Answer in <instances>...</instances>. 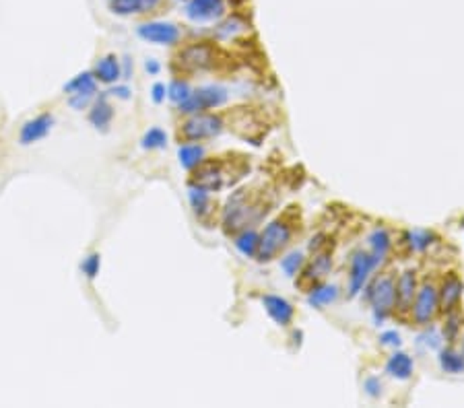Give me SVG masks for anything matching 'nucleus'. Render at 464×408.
<instances>
[{"label": "nucleus", "mask_w": 464, "mask_h": 408, "mask_svg": "<svg viewBox=\"0 0 464 408\" xmlns=\"http://www.w3.org/2000/svg\"><path fill=\"white\" fill-rule=\"evenodd\" d=\"M141 145H143V149H149V151L165 149V145H167V134H165L161 128H151V130L143 136Z\"/></svg>", "instance_id": "c85d7f7f"}, {"label": "nucleus", "mask_w": 464, "mask_h": 408, "mask_svg": "<svg viewBox=\"0 0 464 408\" xmlns=\"http://www.w3.org/2000/svg\"><path fill=\"white\" fill-rule=\"evenodd\" d=\"M163 0H110V8L116 15H145L155 11Z\"/></svg>", "instance_id": "f3484780"}, {"label": "nucleus", "mask_w": 464, "mask_h": 408, "mask_svg": "<svg viewBox=\"0 0 464 408\" xmlns=\"http://www.w3.org/2000/svg\"><path fill=\"white\" fill-rule=\"evenodd\" d=\"M262 305L266 310V314L271 315L278 326H289L295 317V308L278 295H264L262 297Z\"/></svg>", "instance_id": "2eb2a0df"}, {"label": "nucleus", "mask_w": 464, "mask_h": 408, "mask_svg": "<svg viewBox=\"0 0 464 408\" xmlns=\"http://www.w3.org/2000/svg\"><path fill=\"white\" fill-rule=\"evenodd\" d=\"M225 0H188L186 2V17L194 23H207L223 17Z\"/></svg>", "instance_id": "f8f14e48"}, {"label": "nucleus", "mask_w": 464, "mask_h": 408, "mask_svg": "<svg viewBox=\"0 0 464 408\" xmlns=\"http://www.w3.org/2000/svg\"><path fill=\"white\" fill-rule=\"evenodd\" d=\"M269 202L264 200V192H254L244 188L231 194L227 206L223 211V227L229 235H238L240 231L250 229L269 213Z\"/></svg>", "instance_id": "f257e3e1"}, {"label": "nucleus", "mask_w": 464, "mask_h": 408, "mask_svg": "<svg viewBox=\"0 0 464 408\" xmlns=\"http://www.w3.org/2000/svg\"><path fill=\"white\" fill-rule=\"evenodd\" d=\"M188 196H190V204H192L196 217L202 223H207V219L213 215V200H211L209 192L202 188H196V186H190Z\"/></svg>", "instance_id": "4be33fe9"}, {"label": "nucleus", "mask_w": 464, "mask_h": 408, "mask_svg": "<svg viewBox=\"0 0 464 408\" xmlns=\"http://www.w3.org/2000/svg\"><path fill=\"white\" fill-rule=\"evenodd\" d=\"M380 343L384 346H392V348H399L402 345L401 341V334L399 332H394V330H390V332H384L382 336H380Z\"/></svg>", "instance_id": "f704fd0d"}, {"label": "nucleus", "mask_w": 464, "mask_h": 408, "mask_svg": "<svg viewBox=\"0 0 464 408\" xmlns=\"http://www.w3.org/2000/svg\"><path fill=\"white\" fill-rule=\"evenodd\" d=\"M229 2H231L233 6H242V4H244L246 0H229Z\"/></svg>", "instance_id": "ea45409f"}, {"label": "nucleus", "mask_w": 464, "mask_h": 408, "mask_svg": "<svg viewBox=\"0 0 464 408\" xmlns=\"http://www.w3.org/2000/svg\"><path fill=\"white\" fill-rule=\"evenodd\" d=\"M380 262L373 258L371 251H355L353 258H351V270H349V283H347V291H349V297H357L366 284H368V279L373 272V268L378 266Z\"/></svg>", "instance_id": "0eeeda50"}, {"label": "nucleus", "mask_w": 464, "mask_h": 408, "mask_svg": "<svg viewBox=\"0 0 464 408\" xmlns=\"http://www.w3.org/2000/svg\"><path fill=\"white\" fill-rule=\"evenodd\" d=\"M330 268H333V258H330V254H328V251L316 254L308 266L302 268V281H299V284L309 291L311 287L320 284L328 277Z\"/></svg>", "instance_id": "ddd939ff"}, {"label": "nucleus", "mask_w": 464, "mask_h": 408, "mask_svg": "<svg viewBox=\"0 0 464 408\" xmlns=\"http://www.w3.org/2000/svg\"><path fill=\"white\" fill-rule=\"evenodd\" d=\"M368 242H370L371 254H373V258H375L378 262H382V260L386 258L388 250L392 248V239H390V235H388L386 229H375L370 235Z\"/></svg>", "instance_id": "393cba45"}, {"label": "nucleus", "mask_w": 464, "mask_h": 408, "mask_svg": "<svg viewBox=\"0 0 464 408\" xmlns=\"http://www.w3.org/2000/svg\"><path fill=\"white\" fill-rule=\"evenodd\" d=\"M295 233L293 223L285 217L275 219L264 227V231L258 235V251H256V260L258 262H271L278 258L283 251L287 250V246L291 244Z\"/></svg>", "instance_id": "7ed1b4c3"}, {"label": "nucleus", "mask_w": 464, "mask_h": 408, "mask_svg": "<svg viewBox=\"0 0 464 408\" xmlns=\"http://www.w3.org/2000/svg\"><path fill=\"white\" fill-rule=\"evenodd\" d=\"M366 299L371 305L375 322H384L397 305V279L392 275H382L373 279L366 291Z\"/></svg>", "instance_id": "20e7f679"}, {"label": "nucleus", "mask_w": 464, "mask_h": 408, "mask_svg": "<svg viewBox=\"0 0 464 408\" xmlns=\"http://www.w3.org/2000/svg\"><path fill=\"white\" fill-rule=\"evenodd\" d=\"M99 266H101V260H99V254H91L83 260L81 264V270L87 275V279H95L99 275Z\"/></svg>", "instance_id": "2f4dec72"}, {"label": "nucleus", "mask_w": 464, "mask_h": 408, "mask_svg": "<svg viewBox=\"0 0 464 408\" xmlns=\"http://www.w3.org/2000/svg\"><path fill=\"white\" fill-rule=\"evenodd\" d=\"M95 79L105 83V85H112V83H118L120 77H122V68H120V60L116 56H105L101 58L99 62L95 64V70H93Z\"/></svg>", "instance_id": "aec40b11"}, {"label": "nucleus", "mask_w": 464, "mask_h": 408, "mask_svg": "<svg viewBox=\"0 0 464 408\" xmlns=\"http://www.w3.org/2000/svg\"><path fill=\"white\" fill-rule=\"evenodd\" d=\"M415 295H417V277H415L413 270H404L399 277V281H397V305H394V310H399L401 314L411 312Z\"/></svg>", "instance_id": "4468645a"}, {"label": "nucleus", "mask_w": 464, "mask_h": 408, "mask_svg": "<svg viewBox=\"0 0 464 408\" xmlns=\"http://www.w3.org/2000/svg\"><path fill=\"white\" fill-rule=\"evenodd\" d=\"M437 310H439V299H437L435 287L425 283L421 289H417V295H415V301H413V308H411L415 324L430 326V322L435 317Z\"/></svg>", "instance_id": "1a4fd4ad"}, {"label": "nucleus", "mask_w": 464, "mask_h": 408, "mask_svg": "<svg viewBox=\"0 0 464 408\" xmlns=\"http://www.w3.org/2000/svg\"><path fill=\"white\" fill-rule=\"evenodd\" d=\"M337 297H339V287L337 284L320 283L308 291V303L311 308H318V310L330 305L333 301H337Z\"/></svg>", "instance_id": "412c9836"}, {"label": "nucleus", "mask_w": 464, "mask_h": 408, "mask_svg": "<svg viewBox=\"0 0 464 408\" xmlns=\"http://www.w3.org/2000/svg\"><path fill=\"white\" fill-rule=\"evenodd\" d=\"M421 341H425V345L430 346V348H437L439 346V336L432 332V336H430V332H425L423 336H421Z\"/></svg>", "instance_id": "e433bc0d"}, {"label": "nucleus", "mask_w": 464, "mask_h": 408, "mask_svg": "<svg viewBox=\"0 0 464 408\" xmlns=\"http://www.w3.org/2000/svg\"><path fill=\"white\" fill-rule=\"evenodd\" d=\"M439 367L444 374H464V355L456 353L454 348H444L439 353Z\"/></svg>", "instance_id": "b1692460"}, {"label": "nucleus", "mask_w": 464, "mask_h": 408, "mask_svg": "<svg viewBox=\"0 0 464 408\" xmlns=\"http://www.w3.org/2000/svg\"><path fill=\"white\" fill-rule=\"evenodd\" d=\"M413 369H415V363H413V357L402 353V350H397L388 361H386V374L394 379H401V381H406L413 377Z\"/></svg>", "instance_id": "a211bd4d"}, {"label": "nucleus", "mask_w": 464, "mask_h": 408, "mask_svg": "<svg viewBox=\"0 0 464 408\" xmlns=\"http://www.w3.org/2000/svg\"><path fill=\"white\" fill-rule=\"evenodd\" d=\"M190 93H192L190 85H188L186 81H180V79H176V81L167 87V97H169L172 101H176V103H182L184 99H188V95Z\"/></svg>", "instance_id": "7c9ffc66"}, {"label": "nucleus", "mask_w": 464, "mask_h": 408, "mask_svg": "<svg viewBox=\"0 0 464 408\" xmlns=\"http://www.w3.org/2000/svg\"><path fill=\"white\" fill-rule=\"evenodd\" d=\"M244 29H246V23L240 21L238 17H233V19H227L223 25H219V35L221 37H229L236 32H244Z\"/></svg>", "instance_id": "473e14b6"}, {"label": "nucleus", "mask_w": 464, "mask_h": 408, "mask_svg": "<svg viewBox=\"0 0 464 408\" xmlns=\"http://www.w3.org/2000/svg\"><path fill=\"white\" fill-rule=\"evenodd\" d=\"M145 68H147L149 74H157V72L161 70V64L157 62V60H147V62H145Z\"/></svg>", "instance_id": "4c0bfd02"}, {"label": "nucleus", "mask_w": 464, "mask_h": 408, "mask_svg": "<svg viewBox=\"0 0 464 408\" xmlns=\"http://www.w3.org/2000/svg\"><path fill=\"white\" fill-rule=\"evenodd\" d=\"M165 95H167L165 85H163V83H155L153 89H151V97H153L155 103H161V101L165 99Z\"/></svg>", "instance_id": "c9c22d12"}, {"label": "nucleus", "mask_w": 464, "mask_h": 408, "mask_svg": "<svg viewBox=\"0 0 464 408\" xmlns=\"http://www.w3.org/2000/svg\"><path fill=\"white\" fill-rule=\"evenodd\" d=\"M178 157H180V165L184 169L192 171L205 159V147H200V145H182L180 151H178Z\"/></svg>", "instance_id": "a878e982"}, {"label": "nucleus", "mask_w": 464, "mask_h": 408, "mask_svg": "<svg viewBox=\"0 0 464 408\" xmlns=\"http://www.w3.org/2000/svg\"><path fill=\"white\" fill-rule=\"evenodd\" d=\"M112 95H118V97H122V99H128L130 97V91L126 89V87H116L114 91H110Z\"/></svg>", "instance_id": "58836bf2"}, {"label": "nucleus", "mask_w": 464, "mask_h": 408, "mask_svg": "<svg viewBox=\"0 0 464 408\" xmlns=\"http://www.w3.org/2000/svg\"><path fill=\"white\" fill-rule=\"evenodd\" d=\"M363 390H366L368 396L378 398V396L382 394V381H380V377H368V379L363 381Z\"/></svg>", "instance_id": "72a5a7b5"}, {"label": "nucleus", "mask_w": 464, "mask_h": 408, "mask_svg": "<svg viewBox=\"0 0 464 408\" xmlns=\"http://www.w3.org/2000/svg\"><path fill=\"white\" fill-rule=\"evenodd\" d=\"M217 52L211 44H190L178 54V64L186 72H196V70H207L215 64Z\"/></svg>", "instance_id": "6e6552de"}, {"label": "nucleus", "mask_w": 464, "mask_h": 408, "mask_svg": "<svg viewBox=\"0 0 464 408\" xmlns=\"http://www.w3.org/2000/svg\"><path fill=\"white\" fill-rule=\"evenodd\" d=\"M432 239L433 235L430 231H413V233H408V246H411V250L415 251L430 250V246L433 244Z\"/></svg>", "instance_id": "c756f323"}, {"label": "nucleus", "mask_w": 464, "mask_h": 408, "mask_svg": "<svg viewBox=\"0 0 464 408\" xmlns=\"http://www.w3.org/2000/svg\"><path fill=\"white\" fill-rule=\"evenodd\" d=\"M236 248L242 251L247 258H256V251H258V233L252 231V229H244L238 233L236 237Z\"/></svg>", "instance_id": "bb28decb"}, {"label": "nucleus", "mask_w": 464, "mask_h": 408, "mask_svg": "<svg viewBox=\"0 0 464 408\" xmlns=\"http://www.w3.org/2000/svg\"><path fill=\"white\" fill-rule=\"evenodd\" d=\"M304 254L302 251H291V254H287V256H283L281 258V270L289 277V279H293V277H297L299 272H302V268H304Z\"/></svg>", "instance_id": "cd10ccee"}, {"label": "nucleus", "mask_w": 464, "mask_h": 408, "mask_svg": "<svg viewBox=\"0 0 464 408\" xmlns=\"http://www.w3.org/2000/svg\"><path fill=\"white\" fill-rule=\"evenodd\" d=\"M136 33L141 39L149 44H159V46H174L180 41V27L167 21H149L136 27Z\"/></svg>", "instance_id": "9d476101"}, {"label": "nucleus", "mask_w": 464, "mask_h": 408, "mask_svg": "<svg viewBox=\"0 0 464 408\" xmlns=\"http://www.w3.org/2000/svg\"><path fill=\"white\" fill-rule=\"evenodd\" d=\"M64 91L70 93V97H68L70 107H75V110H83V107L91 101V97L95 95V91H97L95 74H93V72H83V74L75 77L68 85H64Z\"/></svg>", "instance_id": "9b49d317"}, {"label": "nucleus", "mask_w": 464, "mask_h": 408, "mask_svg": "<svg viewBox=\"0 0 464 408\" xmlns=\"http://www.w3.org/2000/svg\"><path fill=\"white\" fill-rule=\"evenodd\" d=\"M223 130H225L223 118L215 114H194L190 120H186L180 126V138H184L186 143H196V140L215 138Z\"/></svg>", "instance_id": "39448f33"}, {"label": "nucleus", "mask_w": 464, "mask_h": 408, "mask_svg": "<svg viewBox=\"0 0 464 408\" xmlns=\"http://www.w3.org/2000/svg\"><path fill=\"white\" fill-rule=\"evenodd\" d=\"M52 124H54V118L50 114H41L33 120H27L23 128H21V145H33L41 138L48 136V132L52 130Z\"/></svg>", "instance_id": "dca6fc26"}, {"label": "nucleus", "mask_w": 464, "mask_h": 408, "mask_svg": "<svg viewBox=\"0 0 464 408\" xmlns=\"http://www.w3.org/2000/svg\"><path fill=\"white\" fill-rule=\"evenodd\" d=\"M231 159V157H229ZM225 161V157L200 161L194 167V173L190 178V186L207 190V192H219L229 188L236 182H240L247 171L246 161Z\"/></svg>", "instance_id": "f03ea898"}, {"label": "nucleus", "mask_w": 464, "mask_h": 408, "mask_svg": "<svg viewBox=\"0 0 464 408\" xmlns=\"http://www.w3.org/2000/svg\"><path fill=\"white\" fill-rule=\"evenodd\" d=\"M112 118H114V110H112V105L108 103V99H105V95H101L97 101H95V105H93L91 114H89V122H91L95 128H108L110 122H112Z\"/></svg>", "instance_id": "5701e85b"}, {"label": "nucleus", "mask_w": 464, "mask_h": 408, "mask_svg": "<svg viewBox=\"0 0 464 408\" xmlns=\"http://www.w3.org/2000/svg\"><path fill=\"white\" fill-rule=\"evenodd\" d=\"M227 101V91L223 87H200L196 91L188 95L180 103V112L182 114H202L207 110H215L221 107Z\"/></svg>", "instance_id": "423d86ee"}, {"label": "nucleus", "mask_w": 464, "mask_h": 408, "mask_svg": "<svg viewBox=\"0 0 464 408\" xmlns=\"http://www.w3.org/2000/svg\"><path fill=\"white\" fill-rule=\"evenodd\" d=\"M460 295H463V283H460L456 277H448V279L444 281V284H442V289L437 291L439 310H442V312H452L454 305L458 303Z\"/></svg>", "instance_id": "6ab92c4d"}]
</instances>
